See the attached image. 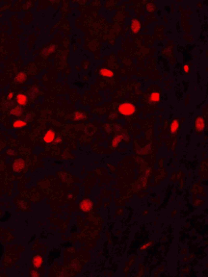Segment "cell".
Returning <instances> with one entry per match:
<instances>
[{
    "instance_id": "obj_1",
    "label": "cell",
    "mask_w": 208,
    "mask_h": 277,
    "mask_svg": "<svg viewBox=\"0 0 208 277\" xmlns=\"http://www.w3.org/2000/svg\"><path fill=\"white\" fill-rule=\"evenodd\" d=\"M14 101L15 105L24 108L29 104L30 100L26 93L20 92L15 94Z\"/></svg>"
},
{
    "instance_id": "obj_2",
    "label": "cell",
    "mask_w": 208,
    "mask_h": 277,
    "mask_svg": "<svg viewBox=\"0 0 208 277\" xmlns=\"http://www.w3.org/2000/svg\"><path fill=\"white\" fill-rule=\"evenodd\" d=\"M117 109L120 113L125 116L131 115L135 111L134 106L128 103L121 104L118 106Z\"/></svg>"
},
{
    "instance_id": "obj_3",
    "label": "cell",
    "mask_w": 208,
    "mask_h": 277,
    "mask_svg": "<svg viewBox=\"0 0 208 277\" xmlns=\"http://www.w3.org/2000/svg\"><path fill=\"white\" fill-rule=\"evenodd\" d=\"M25 167V162L22 158H18L15 159L12 165V169L13 171L16 173L22 172Z\"/></svg>"
},
{
    "instance_id": "obj_4",
    "label": "cell",
    "mask_w": 208,
    "mask_h": 277,
    "mask_svg": "<svg viewBox=\"0 0 208 277\" xmlns=\"http://www.w3.org/2000/svg\"><path fill=\"white\" fill-rule=\"evenodd\" d=\"M8 114L10 116L14 118H21L25 114L24 108L15 105L8 111Z\"/></svg>"
},
{
    "instance_id": "obj_5",
    "label": "cell",
    "mask_w": 208,
    "mask_h": 277,
    "mask_svg": "<svg viewBox=\"0 0 208 277\" xmlns=\"http://www.w3.org/2000/svg\"><path fill=\"white\" fill-rule=\"evenodd\" d=\"M56 137V133L54 131L49 129L46 131L44 134L43 140L45 144H50L53 143Z\"/></svg>"
},
{
    "instance_id": "obj_6",
    "label": "cell",
    "mask_w": 208,
    "mask_h": 277,
    "mask_svg": "<svg viewBox=\"0 0 208 277\" xmlns=\"http://www.w3.org/2000/svg\"><path fill=\"white\" fill-rule=\"evenodd\" d=\"M28 78V76L26 72L21 71L18 73L14 76V82L16 84H22L25 83Z\"/></svg>"
},
{
    "instance_id": "obj_7",
    "label": "cell",
    "mask_w": 208,
    "mask_h": 277,
    "mask_svg": "<svg viewBox=\"0 0 208 277\" xmlns=\"http://www.w3.org/2000/svg\"><path fill=\"white\" fill-rule=\"evenodd\" d=\"M40 92V90L39 88L35 86H33L29 88L27 91V94L30 101H33L37 98Z\"/></svg>"
},
{
    "instance_id": "obj_8",
    "label": "cell",
    "mask_w": 208,
    "mask_h": 277,
    "mask_svg": "<svg viewBox=\"0 0 208 277\" xmlns=\"http://www.w3.org/2000/svg\"><path fill=\"white\" fill-rule=\"evenodd\" d=\"M28 123L22 118H18L13 120L12 123V127L14 129H21L26 127Z\"/></svg>"
},
{
    "instance_id": "obj_9",
    "label": "cell",
    "mask_w": 208,
    "mask_h": 277,
    "mask_svg": "<svg viewBox=\"0 0 208 277\" xmlns=\"http://www.w3.org/2000/svg\"><path fill=\"white\" fill-rule=\"evenodd\" d=\"M86 113L81 111H77L75 112L73 115L74 120L75 121H79L85 120L87 118Z\"/></svg>"
},
{
    "instance_id": "obj_10",
    "label": "cell",
    "mask_w": 208,
    "mask_h": 277,
    "mask_svg": "<svg viewBox=\"0 0 208 277\" xmlns=\"http://www.w3.org/2000/svg\"><path fill=\"white\" fill-rule=\"evenodd\" d=\"M100 75L103 77L111 78L114 76L113 72L106 68H103L99 71Z\"/></svg>"
},
{
    "instance_id": "obj_11",
    "label": "cell",
    "mask_w": 208,
    "mask_h": 277,
    "mask_svg": "<svg viewBox=\"0 0 208 277\" xmlns=\"http://www.w3.org/2000/svg\"><path fill=\"white\" fill-rule=\"evenodd\" d=\"M15 105V103L14 100L13 101H8L5 100L3 101L2 104V108L3 110L9 111L10 108H12Z\"/></svg>"
},
{
    "instance_id": "obj_12",
    "label": "cell",
    "mask_w": 208,
    "mask_h": 277,
    "mask_svg": "<svg viewBox=\"0 0 208 277\" xmlns=\"http://www.w3.org/2000/svg\"><path fill=\"white\" fill-rule=\"evenodd\" d=\"M140 24L139 21L137 19H133L132 22L131 29L132 32L134 33H137L140 30Z\"/></svg>"
},
{
    "instance_id": "obj_13",
    "label": "cell",
    "mask_w": 208,
    "mask_h": 277,
    "mask_svg": "<svg viewBox=\"0 0 208 277\" xmlns=\"http://www.w3.org/2000/svg\"><path fill=\"white\" fill-rule=\"evenodd\" d=\"M55 47L54 45H51L49 47L46 48L42 51V55L45 56L49 55L55 51Z\"/></svg>"
},
{
    "instance_id": "obj_14",
    "label": "cell",
    "mask_w": 208,
    "mask_h": 277,
    "mask_svg": "<svg viewBox=\"0 0 208 277\" xmlns=\"http://www.w3.org/2000/svg\"><path fill=\"white\" fill-rule=\"evenodd\" d=\"M34 115L33 113L28 112L25 113L23 116V119L27 123L30 122L33 120Z\"/></svg>"
},
{
    "instance_id": "obj_15",
    "label": "cell",
    "mask_w": 208,
    "mask_h": 277,
    "mask_svg": "<svg viewBox=\"0 0 208 277\" xmlns=\"http://www.w3.org/2000/svg\"><path fill=\"white\" fill-rule=\"evenodd\" d=\"M121 138V136L119 135L115 137L114 139H113L112 141V146L114 147L117 146L120 142Z\"/></svg>"
},
{
    "instance_id": "obj_16",
    "label": "cell",
    "mask_w": 208,
    "mask_h": 277,
    "mask_svg": "<svg viewBox=\"0 0 208 277\" xmlns=\"http://www.w3.org/2000/svg\"><path fill=\"white\" fill-rule=\"evenodd\" d=\"M15 94L14 93L12 92H10L7 94L6 99L8 101H13L15 98Z\"/></svg>"
},
{
    "instance_id": "obj_17",
    "label": "cell",
    "mask_w": 208,
    "mask_h": 277,
    "mask_svg": "<svg viewBox=\"0 0 208 277\" xmlns=\"http://www.w3.org/2000/svg\"><path fill=\"white\" fill-rule=\"evenodd\" d=\"M33 264L35 267H39L40 264V259L39 257L36 256L33 259Z\"/></svg>"
},
{
    "instance_id": "obj_18",
    "label": "cell",
    "mask_w": 208,
    "mask_h": 277,
    "mask_svg": "<svg viewBox=\"0 0 208 277\" xmlns=\"http://www.w3.org/2000/svg\"><path fill=\"white\" fill-rule=\"evenodd\" d=\"M7 155L9 156H14L16 155V152L12 149H8L6 151Z\"/></svg>"
},
{
    "instance_id": "obj_19",
    "label": "cell",
    "mask_w": 208,
    "mask_h": 277,
    "mask_svg": "<svg viewBox=\"0 0 208 277\" xmlns=\"http://www.w3.org/2000/svg\"><path fill=\"white\" fill-rule=\"evenodd\" d=\"M159 94L157 93H153L151 96V99L152 101H157L159 99Z\"/></svg>"
},
{
    "instance_id": "obj_20",
    "label": "cell",
    "mask_w": 208,
    "mask_h": 277,
    "mask_svg": "<svg viewBox=\"0 0 208 277\" xmlns=\"http://www.w3.org/2000/svg\"><path fill=\"white\" fill-rule=\"evenodd\" d=\"M62 141V138H61V137H56L53 143H54V144H58L61 143Z\"/></svg>"
},
{
    "instance_id": "obj_21",
    "label": "cell",
    "mask_w": 208,
    "mask_h": 277,
    "mask_svg": "<svg viewBox=\"0 0 208 277\" xmlns=\"http://www.w3.org/2000/svg\"><path fill=\"white\" fill-rule=\"evenodd\" d=\"M184 70H185V72H187L189 71V68L188 66L187 65H185L184 67Z\"/></svg>"
},
{
    "instance_id": "obj_22",
    "label": "cell",
    "mask_w": 208,
    "mask_h": 277,
    "mask_svg": "<svg viewBox=\"0 0 208 277\" xmlns=\"http://www.w3.org/2000/svg\"><path fill=\"white\" fill-rule=\"evenodd\" d=\"M31 275L32 276H37L36 272L34 271H32L31 272Z\"/></svg>"
}]
</instances>
